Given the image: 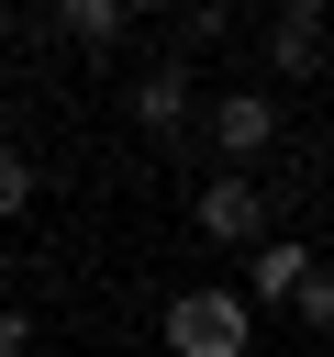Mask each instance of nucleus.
<instances>
[{"label":"nucleus","instance_id":"nucleus-1","mask_svg":"<svg viewBox=\"0 0 334 357\" xmlns=\"http://www.w3.org/2000/svg\"><path fill=\"white\" fill-rule=\"evenodd\" d=\"M256 346V301L223 290V279H189L167 301V357H245Z\"/></svg>","mask_w":334,"mask_h":357},{"label":"nucleus","instance_id":"nucleus-2","mask_svg":"<svg viewBox=\"0 0 334 357\" xmlns=\"http://www.w3.org/2000/svg\"><path fill=\"white\" fill-rule=\"evenodd\" d=\"M189 223H200L212 245H256V234H267V190H256V167L200 178V190H189Z\"/></svg>","mask_w":334,"mask_h":357},{"label":"nucleus","instance_id":"nucleus-3","mask_svg":"<svg viewBox=\"0 0 334 357\" xmlns=\"http://www.w3.org/2000/svg\"><path fill=\"white\" fill-rule=\"evenodd\" d=\"M200 123H212V145H223V167H256V156L278 145V100H267V89H223V100H212Z\"/></svg>","mask_w":334,"mask_h":357},{"label":"nucleus","instance_id":"nucleus-4","mask_svg":"<svg viewBox=\"0 0 334 357\" xmlns=\"http://www.w3.org/2000/svg\"><path fill=\"white\" fill-rule=\"evenodd\" d=\"M189 100H200V89H189V67H178V56H167V67H145V78L122 89V112H134V134H156V145H167V134L189 123Z\"/></svg>","mask_w":334,"mask_h":357},{"label":"nucleus","instance_id":"nucleus-5","mask_svg":"<svg viewBox=\"0 0 334 357\" xmlns=\"http://www.w3.org/2000/svg\"><path fill=\"white\" fill-rule=\"evenodd\" d=\"M323 257L301 245V234H256V268H245V301H289L301 279H312Z\"/></svg>","mask_w":334,"mask_h":357},{"label":"nucleus","instance_id":"nucleus-6","mask_svg":"<svg viewBox=\"0 0 334 357\" xmlns=\"http://www.w3.org/2000/svg\"><path fill=\"white\" fill-rule=\"evenodd\" d=\"M56 33H67V45H89V56H111L134 22H122V0H56Z\"/></svg>","mask_w":334,"mask_h":357},{"label":"nucleus","instance_id":"nucleus-7","mask_svg":"<svg viewBox=\"0 0 334 357\" xmlns=\"http://www.w3.org/2000/svg\"><path fill=\"white\" fill-rule=\"evenodd\" d=\"M278 78H323V11H278Z\"/></svg>","mask_w":334,"mask_h":357},{"label":"nucleus","instance_id":"nucleus-8","mask_svg":"<svg viewBox=\"0 0 334 357\" xmlns=\"http://www.w3.org/2000/svg\"><path fill=\"white\" fill-rule=\"evenodd\" d=\"M22 212H33V156L0 145V223H22Z\"/></svg>","mask_w":334,"mask_h":357},{"label":"nucleus","instance_id":"nucleus-9","mask_svg":"<svg viewBox=\"0 0 334 357\" xmlns=\"http://www.w3.org/2000/svg\"><path fill=\"white\" fill-rule=\"evenodd\" d=\"M167 11H178L189 45H223V22H234V0H167Z\"/></svg>","mask_w":334,"mask_h":357},{"label":"nucleus","instance_id":"nucleus-10","mask_svg":"<svg viewBox=\"0 0 334 357\" xmlns=\"http://www.w3.org/2000/svg\"><path fill=\"white\" fill-rule=\"evenodd\" d=\"M289 312H301V324H312V335H323V324H334V279H323V268H312V279H301V290H289Z\"/></svg>","mask_w":334,"mask_h":357},{"label":"nucleus","instance_id":"nucleus-11","mask_svg":"<svg viewBox=\"0 0 334 357\" xmlns=\"http://www.w3.org/2000/svg\"><path fill=\"white\" fill-rule=\"evenodd\" d=\"M0 357H33V312L22 301H0Z\"/></svg>","mask_w":334,"mask_h":357},{"label":"nucleus","instance_id":"nucleus-12","mask_svg":"<svg viewBox=\"0 0 334 357\" xmlns=\"http://www.w3.org/2000/svg\"><path fill=\"white\" fill-rule=\"evenodd\" d=\"M145 11H167V0H122V22H145Z\"/></svg>","mask_w":334,"mask_h":357},{"label":"nucleus","instance_id":"nucleus-13","mask_svg":"<svg viewBox=\"0 0 334 357\" xmlns=\"http://www.w3.org/2000/svg\"><path fill=\"white\" fill-rule=\"evenodd\" d=\"M278 11H323V0H278Z\"/></svg>","mask_w":334,"mask_h":357}]
</instances>
